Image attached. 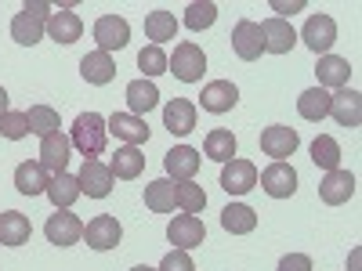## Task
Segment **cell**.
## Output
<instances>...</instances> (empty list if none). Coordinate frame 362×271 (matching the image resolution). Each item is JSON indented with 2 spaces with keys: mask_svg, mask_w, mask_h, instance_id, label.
Instances as JSON below:
<instances>
[{
  "mask_svg": "<svg viewBox=\"0 0 362 271\" xmlns=\"http://www.w3.org/2000/svg\"><path fill=\"white\" fill-rule=\"evenodd\" d=\"M261 37H264V51H272V54H290V47L297 44L293 25L283 22V18H268V22H261Z\"/></svg>",
  "mask_w": 362,
  "mask_h": 271,
  "instance_id": "obj_22",
  "label": "cell"
},
{
  "mask_svg": "<svg viewBox=\"0 0 362 271\" xmlns=\"http://www.w3.org/2000/svg\"><path fill=\"white\" fill-rule=\"evenodd\" d=\"M22 11H25L29 18H37V22H47V18H51V4H44V0H25Z\"/></svg>",
  "mask_w": 362,
  "mask_h": 271,
  "instance_id": "obj_43",
  "label": "cell"
},
{
  "mask_svg": "<svg viewBox=\"0 0 362 271\" xmlns=\"http://www.w3.org/2000/svg\"><path fill=\"white\" fill-rule=\"evenodd\" d=\"M232 51L243 58V62H257L264 54V37H261V25L243 18L235 29H232Z\"/></svg>",
  "mask_w": 362,
  "mask_h": 271,
  "instance_id": "obj_12",
  "label": "cell"
},
{
  "mask_svg": "<svg viewBox=\"0 0 362 271\" xmlns=\"http://www.w3.org/2000/svg\"><path fill=\"white\" fill-rule=\"evenodd\" d=\"M312 163L322 167L326 174H329V170H341V145H337V138L319 134V138L312 141Z\"/></svg>",
  "mask_w": 362,
  "mask_h": 271,
  "instance_id": "obj_34",
  "label": "cell"
},
{
  "mask_svg": "<svg viewBox=\"0 0 362 271\" xmlns=\"http://www.w3.org/2000/svg\"><path fill=\"white\" fill-rule=\"evenodd\" d=\"M25 119H29V134L47 138V134L58 131V112H54L51 105H33V109L25 112Z\"/></svg>",
  "mask_w": 362,
  "mask_h": 271,
  "instance_id": "obj_37",
  "label": "cell"
},
{
  "mask_svg": "<svg viewBox=\"0 0 362 271\" xmlns=\"http://www.w3.org/2000/svg\"><path fill=\"white\" fill-rule=\"evenodd\" d=\"M69 152H73L69 134L54 131V134L40 138V167H44L51 177H54V174H66V167H69Z\"/></svg>",
  "mask_w": 362,
  "mask_h": 271,
  "instance_id": "obj_6",
  "label": "cell"
},
{
  "mask_svg": "<svg viewBox=\"0 0 362 271\" xmlns=\"http://www.w3.org/2000/svg\"><path fill=\"white\" fill-rule=\"evenodd\" d=\"M47 181H51V174L40 167V159L37 163H18L15 167V188L22 192V195H44L47 192Z\"/></svg>",
  "mask_w": 362,
  "mask_h": 271,
  "instance_id": "obj_24",
  "label": "cell"
},
{
  "mask_svg": "<svg viewBox=\"0 0 362 271\" xmlns=\"http://www.w3.org/2000/svg\"><path fill=\"white\" fill-rule=\"evenodd\" d=\"M105 127L116 141H124V145H145L148 141V127H145V119L141 116H131V112H112L105 119Z\"/></svg>",
  "mask_w": 362,
  "mask_h": 271,
  "instance_id": "obj_13",
  "label": "cell"
},
{
  "mask_svg": "<svg viewBox=\"0 0 362 271\" xmlns=\"http://www.w3.org/2000/svg\"><path fill=\"white\" fill-rule=\"evenodd\" d=\"M355 195V177L348 170H329L322 181H319V199L326 206H341Z\"/></svg>",
  "mask_w": 362,
  "mask_h": 271,
  "instance_id": "obj_19",
  "label": "cell"
},
{
  "mask_svg": "<svg viewBox=\"0 0 362 271\" xmlns=\"http://www.w3.org/2000/svg\"><path fill=\"white\" fill-rule=\"evenodd\" d=\"M51 203H54V210H69L76 199H80V181H76V174H54L51 181H47V192H44Z\"/></svg>",
  "mask_w": 362,
  "mask_h": 271,
  "instance_id": "obj_28",
  "label": "cell"
},
{
  "mask_svg": "<svg viewBox=\"0 0 362 271\" xmlns=\"http://www.w3.org/2000/svg\"><path fill=\"white\" fill-rule=\"evenodd\" d=\"M329 116L341 127H358L362 124V95L351 87H341L337 95H329Z\"/></svg>",
  "mask_w": 362,
  "mask_h": 271,
  "instance_id": "obj_15",
  "label": "cell"
},
{
  "mask_svg": "<svg viewBox=\"0 0 362 271\" xmlns=\"http://www.w3.org/2000/svg\"><path fill=\"white\" fill-rule=\"evenodd\" d=\"M167 239L174 243V250H196L203 246V239H206V228L196 214H181L167 224Z\"/></svg>",
  "mask_w": 362,
  "mask_h": 271,
  "instance_id": "obj_9",
  "label": "cell"
},
{
  "mask_svg": "<svg viewBox=\"0 0 362 271\" xmlns=\"http://www.w3.org/2000/svg\"><path fill=\"white\" fill-rule=\"evenodd\" d=\"M29 134V119H25V112H4L0 116V138H8V141H22Z\"/></svg>",
  "mask_w": 362,
  "mask_h": 271,
  "instance_id": "obj_39",
  "label": "cell"
},
{
  "mask_svg": "<svg viewBox=\"0 0 362 271\" xmlns=\"http://www.w3.org/2000/svg\"><path fill=\"white\" fill-rule=\"evenodd\" d=\"M127 105H131V116H145V112H153L160 105V90L153 80H131L127 83Z\"/></svg>",
  "mask_w": 362,
  "mask_h": 271,
  "instance_id": "obj_25",
  "label": "cell"
},
{
  "mask_svg": "<svg viewBox=\"0 0 362 271\" xmlns=\"http://www.w3.org/2000/svg\"><path fill=\"white\" fill-rule=\"evenodd\" d=\"M145 206L153 210V214H170L177 206V185L170 177H160L153 185H145Z\"/></svg>",
  "mask_w": 362,
  "mask_h": 271,
  "instance_id": "obj_29",
  "label": "cell"
},
{
  "mask_svg": "<svg viewBox=\"0 0 362 271\" xmlns=\"http://www.w3.org/2000/svg\"><path fill=\"white\" fill-rule=\"evenodd\" d=\"M109 170H112V177H119V181H134V177H141V170H145L141 148H134V145L116 148V156L109 159Z\"/></svg>",
  "mask_w": 362,
  "mask_h": 271,
  "instance_id": "obj_27",
  "label": "cell"
},
{
  "mask_svg": "<svg viewBox=\"0 0 362 271\" xmlns=\"http://www.w3.org/2000/svg\"><path fill=\"white\" fill-rule=\"evenodd\" d=\"M221 228L232 231V235H250L257 228V214H254L247 203H228L221 210Z\"/></svg>",
  "mask_w": 362,
  "mask_h": 271,
  "instance_id": "obj_30",
  "label": "cell"
},
{
  "mask_svg": "<svg viewBox=\"0 0 362 271\" xmlns=\"http://www.w3.org/2000/svg\"><path fill=\"white\" fill-rule=\"evenodd\" d=\"M11 37H15L22 47H33V44H40V40H44V22L29 18L25 11H18V15L11 18Z\"/></svg>",
  "mask_w": 362,
  "mask_h": 271,
  "instance_id": "obj_35",
  "label": "cell"
},
{
  "mask_svg": "<svg viewBox=\"0 0 362 271\" xmlns=\"http://www.w3.org/2000/svg\"><path fill=\"white\" fill-rule=\"evenodd\" d=\"M214 22H218V4H210V0H196V4H189L185 25L192 29V33H203V29H210Z\"/></svg>",
  "mask_w": 362,
  "mask_h": 271,
  "instance_id": "obj_36",
  "label": "cell"
},
{
  "mask_svg": "<svg viewBox=\"0 0 362 271\" xmlns=\"http://www.w3.org/2000/svg\"><path fill=\"white\" fill-rule=\"evenodd\" d=\"M167 73H174L181 83H199L203 73H206V54L199 44L185 40V44H177L174 54L167 58Z\"/></svg>",
  "mask_w": 362,
  "mask_h": 271,
  "instance_id": "obj_2",
  "label": "cell"
},
{
  "mask_svg": "<svg viewBox=\"0 0 362 271\" xmlns=\"http://www.w3.org/2000/svg\"><path fill=\"white\" fill-rule=\"evenodd\" d=\"M95 40H98V51H105V54H112V51H119V47H127V40H131L127 18H119V15H102V18L95 22Z\"/></svg>",
  "mask_w": 362,
  "mask_h": 271,
  "instance_id": "obj_10",
  "label": "cell"
},
{
  "mask_svg": "<svg viewBox=\"0 0 362 271\" xmlns=\"http://www.w3.org/2000/svg\"><path fill=\"white\" fill-rule=\"evenodd\" d=\"M76 181H80V195H87V199H105V195L112 192V181H116V177H112L109 163H102V159H83Z\"/></svg>",
  "mask_w": 362,
  "mask_h": 271,
  "instance_id": "obj_3",
  "label": "cell"
},
{
  "mask_svg": "<svg viewBox=\"0 0 362 271\" xmlns=\"http://www.w3.org/2000/svg\"><path fill=\"white\" fill-rule=\"evenodd\" d=\"M131 271H156V267H145V264H141V267H131Z\"/></svg>",
  "mask_w": 362,
  "mask_h": 271,
  "instance_id": "obj_46",
  "label": "cell"
},
{
  "mask_svg": "<svg viewBox=\"0 0 362 271\" xmlns=\"http://www.w3.org/2000/svg\"><path fill=\"white\" fill-rule=\"evenodd\" d=\"M279 271H312V257H305V253H286V257L279 260Z\"/></svg>",
  "mask_w": 362,
  "mask_h": 271,
  "instance_id": "obj_42",
  "label": "cell"
},
{
  "mask_svg": "<svg viewBox=\"0 0 362 271\" xmlns=\"http://www.w3.org/2000/svg\"><path fill=\"white\" fill-rule=\"evenodd\" d=\"M145 37L153 40L156 47H163L167 40L177 37V18H174L170 11H163V8H160V11H148V15H145Z\"/></svg>",
  "mask_w": 362,
  "mask_h": 271,
  "instance_id": "obj_32",
  "label": "cell"
},
{
  "mask_svg": "<svg viewBox=\"0 0 362 271\" xmlns=\"http://www.w3.org/2000/svg\"><path fill=\"white\" fill-rule=\"evenodd\" d=\"M29 231H33V224H29L25 214H18V210H4V214H0V246L29 243Z\"/></svg>",
  "mask_w": 362,
  "mask_h": 271,
  "instance_id": "obj_26",
  "label": "cell"
},
{
  "mask_svg": "<svg viewBox=\"0 0 362 271\" xmlns=\"http://www.w3.org/2000/svg\"><path fill=\"white\" fill-rule=\"evenodd\" d=\"M80 76H83L87 83H95V87L112 83V80H116V62H112V54H105V51H90V54H83Z\"/></svg>",
  "mask_w": 362,
  "mask_h": 271,
  "instance_id": "obj_21",
  "label": "cell"
},
{
  "mask_svg": "<svg viewBox=\"0 0 362 271\" xmlns=\"http://www.w3.org/2000/svg\"><path fill=\"white\" fill-rule=\"evenodd\" d=\"M272 11H276V18H290V15H297V11H305V4L300 0H293V4H283V0H272Z\"/></svg>",
  "mask_w": 362,
  "mask_h": 271,
  "instance_id": "obj_44",
  "label": "cell"
},
{
  "mask_svg": "<svg viewBox=\"0 0 362 271\" xmlns=\"http://www.w3.org/2000/svg\"><path fill=\"white\" fill-rule=\"evenodd\" d=\"M44 33H47L54 44H76V40L83 37V22H80V15H73V11H54V15L44 22Z\"/></svg>",
  "mask_w": 362,
  "mask_h": 271,
  "instance_id": "obj_20",
  "label": "cell"
},
{
  "mask_svg": "<svg viewBox=\"0 0 362 271\" xmlns=\"http://www.w3.org/2000/svg\"><path fill=\"white\" fill-rule=\"evenodd\" d=\"M138 69H141L145 76H160V73H167V54H163V47L148 44V47L138 54Z\"/></svg>",
  "mask_w": 362,
  "mask_h": 271,
  "instance_id": "obj_40",
  "label": "cell"
},
{
  "mask_svg": "<svg viewBox=\"0 0 362 271\" xmlns=\"http://www.w3.org/2000/svg\"><path fill=\"white\" fill-rule=\"evenodd\" d=\"M300 40H305L322 58V54H329V47L337 44V22L329 18V15H312L305 22V29H300Z\"/></svg>",
  "mask_w": 362,
  "mask_h": 271,
  "instance_id": "obj_8",
  "label": "cell"
},
{
  "mask_svg": "<svg viewBox=\"0 0 362 271\" xmlns=\"http://www.w3.org/2000/svg\"><path fill=\"white\" fill-rule=\"evenodd\" d=\"M163 127H167L170 134H177V138L192 134V131H196V105H192L189 98H170V102L163 105Z\"/></svg>",
  "mask_w": 362,
  "mask_h": 271,
  "instance_id": "obj_16",
  "label": "cell"
},
{
  "mask_svg": "<svg viewBox=\"0 0 362 271\" xmlns=\"http://www.w3.org/2000/svg\"><path fill=\"white\" fill-rule=\"evenodd\" d=\"M235 102H239V87H235L232 80H214V83H206V87H203V95H199L203 112H214V116L232 112Z\"/></svg>",
  "mask_w": 362,
  "mask_h": 271,
  "instance_id": "obj_14",
  "label": "cell"
},
{
  "mask_svg": "<svg viewBox=\"0 0 362 271\" xmlns=\"http://www.w3.org/2000/svg\"><path fill=\"white\" fill-rule=\"evenodd\" d=\"M163 167H167L170 181H192L199 174V152L192 145H174L163 156Z\"/></svg>",
  "mask_w": 362,
  "mask_h": 271,
  "instance_id": "obj_18",
  "label": "cell"
},
{
  "mask_svg": "<svg viewBox=\"0 0 362 271\" xmlns=\"http://www.w3.org/2000/svg\"><path fill=\"white\" fill-rule=\"evenodd\" d=\"M105 138H109V127H105V119L98 112H80L73 119V148H80V156L83 159H98L105 152Z\"/></svg>",
  "mask_w": 362,
  "mask_h": 271,
  "instance_id": "obj_1",
  "label": "cell"
},
{
  "mask_svg": "<svg viewBox=\"0 0 362 271\" xmlns=\"http://www.w3.org/2000/svg\"><path fill=\"white\" fill-rule=\"evenodd\" d=\"M44 235L54 246H73V243L83 239V221L76 214H69V210H54V214L47 217V224H44Z\"/></svg>",
  "mask_w": 362,
  "mask_h": 271,
  "instance_id": "obj_5",
  "label": "cell"
},
{
  "mask_svg": "<svg viewBox=\"0 0 362 271\" xmlns=\"http://www.w3.org/2000/svg\"><path fill=\"white\" fill-rule=\"evenodd\" d=\"M315 76H319V87H322V90H326V87L341 90V87H348L351 66H348V58H341V54H322L319 66H315Z\"/></svg>",
  "mask_w": 362,
  "mask_h": 271,
  "instance_id": "obj_23",
  "label": "cell"
},
{
  "mask_svg": "<svg viewBox=\"0 0 362 271\" xmlns=\"http://www.w3.org/2000/svg\"><path fill=\"white\" fill-rule=\"evenodd\" d=\"M177 206H181V214L199 217V210L206 206V192L199 185H192V181H177Z\"/></svg>",
  "mask_w": 362,
  "mask_h": 271,
  "instance_id": "obj_38",
  "label": "cell"
},
{
  "mask_svg": "<svg viewBox=\"0 0 362 271\" xmlns=\"http://www.w3.org/2000/svg\"><path fill=\"white\" fill-rule=\"evenodd\" d=\"M261 188L272 195V199H290L297 192V170L290 163H272L264 174H261Z\"/></svg>",
  "mask_w": 362,
  "mask_h": 271,
  "instance_id": "obj_17",
  "label": "cell"
},
{
  "mask_svg": "<svg viewBox=\"0 0 362 271\" xmlns=\"http://www.w3.org/2000/svg\"><path fill=\"white\" fill-rule=\"evenodd\" d=\"M83 239L90 250H116L119 239H124V228H119V221L112 214H98L95 221L83 224Z\"/></svg>",
  "mask_w": 362,
  "mask_h": 271,
  "instance_id": "obj_7",
  "label": "cell"
},
{
  "mask_svg": "<svg viewBox=\"0 0 362 271\" xmlns=\"http://www.w3.org/2000/svg\"><path fill=\"white\" fill-rule=\"evenodd\" d=\"M297 145H300V138L293 127H264L261 131V152L272 156L276 163H286V156L297 152Z\"/></svg>",
  "mask_w": 362,
  "mask_h": 271,
  "instance_id": "obj_11",
  "label": "cell"
},
{
  "mask_svg": "<svg viewBox=\"0 0 362 271\" xmlns=\"http://www.w3.org/2000/svg\"><path fill=\"white\" fill-rule=\"evenodd\" d=\"M4 112H8V90L0 87V116H4Z\"/></svg>",
  "mask_w": 362,
  "mask_h": 271,
  "instance_id": "obj_45",
  "label": "cell"
},
{
  "mask_svg": "<svg viewBox=\"0 0 362 271\" xmlns=\"http://www.w3.org/2000/svg\"><path fill=\"white\" fill-rule=\"evenodd\" d=\"M203 152H206V159H214V163H228V159H235V134L225 131V127L210 131L206 141H203Z\"/></svg>",
  "mask_w": 362,
  "mask_h": 271,
  "instance_id": "obj_33",
  "label": "cell"
},
{
  "mask_svg": "<svg viewBox=\"0 0 362 271\" xmlns=\"http://www.w3.org/2000/svg\"><path fill=\"white\" fill-rule=\"evenodd\" d=\"M297 112H300V119H308V124H322L329 116V90H322V87L305 90V95L297 98Z\"/></svg>",
  "mask_w": 362,
  "mask_h": 271,
  "instance_id": "obj_31",
  "label": "cell"
},
{
  "mask_svg": "<svg viewBox=\"0 0 362 271\" xmlns=\"http://www.w3.org/2000/svg\"><path fill=\"white\" fill-rule=\"evenodd\" d=\"M221 188L228 195H247L250 188H257V167L250 159H228L221 163Z\"/></svg>",
  "mask_w": 362,
  "mask_h": 271,
  "instance_id": "obj_4",
  "label": "cell"
},
{
  "mask_svg": "<svg viewBox=\"0 0 362 271\" xmlns=\"http://www.w3.org/2000/svg\"><path fill=\"white\" fill-rule=\"evenodd\" d=\"M156 271H196V264H192L189 250H170V253L160 260V267H156Z\"/></svg>",
  "mask_w": 362,
  "mask_h": 271,
  "instance_id": "obj_41",
  "label": "cell"
}]
</instances>
